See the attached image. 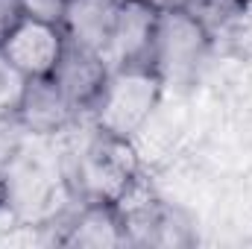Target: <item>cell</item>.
Here are the masks:
<instances>
[{"label":"cell","mask_w":252,"mask_h":249,"mask_svg":"<svg viewBox=\"0 0 252 249\" xmlns=\"http://www.w3.org/2000/svg\"><path fill=\"white\" fill-rule=\"evenodd\" d=\"M161 76L153 67H118L109 73L97 103L91 106V118L100 132L132 138L161 97Z\"/></svg>","instance_id":"6da1fadb"},{"label":"cell","mask_w":252,"mask_h":249,"mask_svg":"<svg viewBox=\"0 0 252 249\" xmlns=\"http://www.w3.org/2000/svg\"><path fill=\"white\" fill-rule=\"evenodd\" d=\"M211 32L185 9H161L156 21V38L150 67L161 76V82H185L196 73L205 59Z\"/></svg>","instance_id":"7a4b0ae2"},{"label":"cell","mask_w":252,"mask_h":249,"mask_svg":"<svg viewBox=\"0 0 252 249\" xmlns=\"http://www.w3.org/2000/svg\"><path fill=\"white\" fill-rule=\"evenodd\" d=\"M138 176L141 167L132 141L97 129V138L85 147L79 161V185L88 202H115Z\"/></svg>","instance_id":"3957f363"},{"label":"cell","mask_w":252,"mask_h":249,"mask_svg":"<svg viewBox=\"0 0 252 249\" xmlns=\"http://www.w3.org/2000/svg\"><path fill=\"white\" fill-rule=\"evenodd\" d=\"M156 21L158 12L141 0H124L118 24L112 30V38L106 50L100 53L109 70L118 67H150L153 38H156Z\"/></svg>","instance_id":"277c9868"},{"label":"cell","mask_w":252,"mask_h":249,"mask_svg":"<svg viewBox=\"0 0 252 249\" xmlns=\"http://www.w3.org/2000/svg\"><path fill=\"white\" fill-rule=\"evenodd\" d=\"M64 30L56 24H44V21H32V18H21V24L9 32V38L3 41V53L18 64L30 79L35 76H50L56 62L62 59L64 50Z\"/></svg>","instance_id":"5b68a950"},{"label":"cell","mask_w":252,"mask_h":249,"mask_svg":"<svg viewBox=\"0 0 252 249\" xmlns=\"http://www.w3.org/2000/svg\"><path fill=\"white\" fill-rule=\"evenodd\" d=\"M109 64L103 62L100 53L79 47L73 41H64L62 59L53 67V82L62 88V94L70 100V106L76 112H91V106L97 103L106 79H109Z\"/></svg>","instance_id":"8992f818"},{"label":"cell","mask_w":252,"mask_h":249,"mask_svg":"<svg viewBox=\"0 0 252 249\" xmlns=\"http://www.w3.org/2000/svg\"><path fill=\"white\" fill-rule=\"evenodd\" d=\"M76 109L70 106V100L62 94V88L53 82V76H35L27 85L24 103L18 109V124L24 132L32 135H56L64 126L76 121Z\"/></svg>","instance_id":"52a82bcc"},{"label":"cell","mask_w":252,"mask_h":249,"mask_svg":"<svg viewBox=\"0 0 252 249\" xmlns=\"http://www.w3.org/2000/svg\"><path fill=\"white\" fill-rule=\"evenodd\" d=\"M121 6L124 0H70L62 21L64 38L94 53H103L118 24Z\"/></svg>","instance_id":"ba28073f"},{"label":"cell","mask_w":252,"mask_h":249,"mask_svg":"<svg viewBox=\"0 0 252 249\" xmlns=\"http://www.w3.org/2000/svg\"><path fill=\"white\" fill-rule=\"evenodd\" d=\"M62 244L67 247H121L126 244L124 220L112 202H85V208L67 226Z\"/></svg>","instance_id":"9c48e42d"},{"label":"cell","mask_w":252,"mask_h":249,"mask_svg":"<svg viewBox=\"0 0 252 249\" xmlns=\"http://www.w3.org/2000/svg\"><path fill=\"white\" fill-rule=\"evenodd\" d=\"M27 85H30V76L0 50V121H9L18 115Z\"/></svg>","instance_id":"30bf717a"},{"label":"cell","mask_w":252,"mask_h":249,"mask_svg":"<svg viewBox=\"0 0 252 249\" xmlns=\"http://www.w3.org/2000/svg\"><path fill=\"white\" fill-rule=\"evenodd\" d=\"M244 0H182L176 9H185L188 15H193L208 32L220 24H226L229 18H235L241 12Z\"/></svg>","instance_id":"8fae6325"},{"label":"cell","mask_w":252,"mask_h":249,"mask_svg":"<svg viewBox=\"0 0 252 249\" xmlns=\"http://www.w3.org/2000/svg\"><path fill=\"white\" fill-rule=\"evenodd\" d=\"M18 3H21L24 18H32V21H44V24L62 27L64 12H67V3H70V0H18Z\"/></svg>","instance_id":"7c38bea8"},{"label":"cell","mask_w":252,"mask_h":249,"mask_svg":"<svg viewBox=\"0 0 252 249\" xmlns=\"http://www.w3.org/2000/svg\"><path fill=\"white\" fill-rule=\"evenodd\" d=\"M21 18H24V12H21L18 0H0V47L9 38V32L21 24Z\"/></svg>","instance_id":"4fadbf2b"},{"label":"cell","mask_w":252,"mask_h":249,"mask_svg":"<svg viewBox=\"0 0 252 249\" xmlns=\"http://www.w3.org/2000/svg\"><path fill=\"white\" fill-rule=\"evenodd\" d=\"M141 3H147V6H153L156 12H161V9H176L182 0H141Z\"/></svg>","instance_id":"5bb4252c"},{"label":"cell","mask_w":252,"mask_h":249,"mask_svg":"<svg viewBox=\"0 0 252 249\" xmlns=\"http://www.w3.org/2000/svg\"><path fill=\"white\" fill-rule=\"evenodd\" d=\"M9 205V179L3 176V167H0V211Z\"/></svg>","instance_id":"9a60e30c"}]
</instances>
